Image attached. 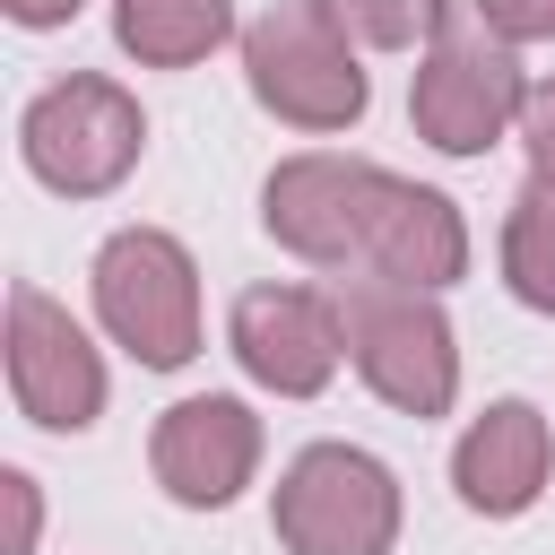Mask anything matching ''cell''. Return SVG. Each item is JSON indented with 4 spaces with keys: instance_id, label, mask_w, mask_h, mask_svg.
Here are the masks:
<instances>
[{
    "instance_id": "6da1fadb",
    "label": "cell",
    "mask_w": 555,
    "mask_h": 555,
    "mask_svg": "<svg viewBox=\"0 0 555 555\" xmlns=\"http://www.w3.org/2000/svg\"><path fill=\"white\" fill-rule=\"evenodd\" d=\"M338 330H347V356L356 373L399 408V416H442L451 390H460V347H451V321L434 295L416 286H390V278H356L338 295Z\"/></svg>"
},
{
    "instance_id": "7a4b0ae2",
    "label": "cell",
    "mask_w": 555,
    "mask_h": 555,
    "mask_svg": "<svg viewBox=\"0 0 555 555\" xmlns=\"http://www.w3.org/2000/svg\"><path fill=\"white\" fill-rule=\"evenodd\" d=\"M243 69H251V95L295 121V130H356L364 121V69H356V43L312 9V0H286L269 17L243 26Z\"/></svg>"
},
{
    "instance_id": "3957f363",
    "label": "cell",
    "mask_w": 555,
    "mask_h": 555,
    "mask_svg": "<svg viewBox=\"0 0 555 555\" xmlns=\"http://www.w3.org/2000/svg\"><path fill=\"white\" fill-rule=\"evenodd\" d=\"M95 312L139 364H156V373L191 364L199 356V269H191V251L156 225H121L95 251Z\"/></svg>"
},
{
    "instance_id": "277c9868",
    "label": "cell",
    "mask_w": 555,
    "mask_h": 555,
    "mask_svg": "<svg viewBox=\"0 0 555 555\" xmlns=\"http://www.w3.org/2000/svg\"><path fill=\"white\" fill-rule=\"evenodd\" d=\"M278 538L286 555H390L399 477L356 442H312L278 477Z\"/></svg>"
},
{
    "instance_id": "5b68a950",
    "label": "cell",
    "mask_w": 555,
    "mask_h": 555,
    "mask_svg": "<svg viewBox=\"0 0 555 555\" xmlns=\"http://www.w3.org/2000/svg\"><path fill=\"white\" fill-rule=\"evenodd\" d=\"M17 147H26V173L35 182H52L69 199H95V191H113L139 165L147 121H139V104L113 78H61V87H43L26 104Z\"/></svg>"
},
{
    "instance_id": "8992f818",
    "label": "cell",
    "mask_w": 555,
    "mask_h": 555,
    "mask_svg": "<svg viewBox=\"0 0 555 555\" xmlns=\"http://www.w3.org/2000/svg\"><path fill=\"white\" fill-rule=\"evenodd\" d=\"M520 104H529L520 61L486 35H434V52L416 61V87H408V121L442 156H486L520 121Z\"/></svg>"
},
{
    "instance_id": "52a82bcc",
    "label": "cell",
    "mask_w": 555,
    "mask_h": 555,
    "mask_svg": "<svg viewBox=\"0 0 555 555\" xmlns=\"http://www.w3.org/2000/svg\"><path fill=\"white\" fill-rule=\"evenodd\" d=\"M9 390L43 434H87L104 408V364L43 286H9Z\"/></svg>"
},
{
    "instance_id": "ba28073f",
    "label": "cell",
    "mask_w": 555,
    "mask_h": 555,
    "mask_svg": "<svg viewBox=\"0 0 555 555\" xmlns=\"http://www.w3.org/2000/svg\"><path fill=\"white\" fill-rule=\"evenodd\" d=\"M234 364L278 390V399H312L330 390L338 356H347V330H338V304L312 295V286H251L234 295Z\"/></svg>"
},
{
    "instance_id": "9c48e42d",
    "label": "cell",
    "mask_w": 555,
    "mask_h": 555,
    "mask_svg": "<svg viewBox=\"0 0 555 555\" xmlns=\"http://www.w3.org/2000/svg\"><path fill=\"white\" fill-rule=\"evenodd\" d=\"M356 269H364V278H390V286L434 295V286H451V278L468 269V225H460V208H451L442 191L399 182V173H382V165H373L364 225H356Z\"/></svg>"
},
{
    "instance_id": "30bf717a",
    "label": "cell",
    "mask_w": 555,
    "mask_h": 555,
    "mask_svg": "<svg viewBox=\"0 0 555 555\" xmlns=\"http://www.w3.org/2000/svg\"><path fill=\"white\" fill-rule=\"evenodd\" d=\"M147 460H156V486H165L173 503L217 512V503H234V494L251 486V468H260V416H251L243 399H217V390H208V399H182V408L156 416Z\"/></svg>"
},
{
    "instance_id": "8fae6325",
    "label": "cell",
    "mask_w": 555,
    "mask_h": 555,
    "mask_svg": "<svg viewBox=\"0 0 555 555\" xmlns=\"http://www.w3.org/2000/svg\"><path fill=\"white\" fill-rule=\"evenodd\" d=\"M364 191H373V165L356 156H286L260 191V225L312 269H356Z\"/></svg>"
},
{
    "instance_id": "7c38bea8",
    "label": "cell",
    "mask_w": 555,
    "mask_h": 555,
    "mask_svg": "<svg viewBox=\"0 0 555 555\" xmlns=\"http://www.w3.org/2000/svg\"><path fill=\"white\" fill-rule=\"evenodd\" d=\"M546 460H555V451H546V416H538L529 399H494V408L460 434V451H451V486H460L468 512L512 520V512L538 503Z\"/></svg>"
},
{
    "instance_id": "4fadbf2b",
    "label": "cell",
    "mask_w": 555,
    "mask_h": 555,
    "mask_svg": "<svg viewBox=\"0 0 555 555\" xmlns=\"http://www.w3.org/2000/svg\"><path fill=\"white\" fill-rule=\"evenodd\" d=\"M113 35L147 69H191L234 35V0H113Z\"/></svg>"
},
{
    "instance_id": "5bb4252c",
    "label": "cell",
    "mask_w": 555,
    "mask_h": 555,
    "mask_svg": "<svg viewBox=\"0 0 555 555\" xmlns=\"http://www.w3.org/2000/svg\"><path fill=\"white\" fill-rule=\"evenodd\" d=\"M503 278L529 312H555V182H520L503 217Z\"/></svg>"
},
{
    "instance_id": "9a60e30c",
    "label": "cell",
    "mask_w": 555,
    "mask_h": 555,
    "mask_svg": "<svg viewBox=\"0 0 555 555\" xmlns=\"http://www.w3.org/2000/svg\"><path fill=\"white\" fill-rule=\"evenodd\" d=\"M347 43H373V52H416L442 35V0H312Z\"/></svg>"
},
{
    "instance_id": "2e32d148",
    "label": "cell",
    "mask_w": 555,
    "mask_h": 555,
    "mask_svg": "<svg viewBox=\"0 0 555 555\" xmlns=\"http://www.w3.org/2000/svg\"><path fill=\"white\" fill-rule=\"evenodd\" d=\"M494 43H546L555 35V0H477Z\"/></svg>"
},
{
    "instance_id": "e0dca14e",
    "label": "cell",
    "mask_w": 555,
    "mask_h": 555,
    "mask_svg": "<svg viewBox=\"0 0 555 555\" xmlns=\"http://www.w3.org/2000/svg\"><path fill=\"white\" fill-rule=\"evenodd\" d=\"M520 147H529L538 182H555V78L529 87V104H520Z\"/></svg>"
},
{
    "instance_id": "ac0fdd59",
    "label": "cell",
    "mask_w": 555,
    "mask_h": 555,
    "mask_svg": "<svg viewBox=\"0 0 555 555\" xmlns=\"http://www.w3.org/2000/svg\"><path fill=\"white\" fill-rule=\"evenodd\" d=\"M0 494H9V555H35V477H26V468H9V477H0Z\"/></svg>"
},
{
    "instance_id": "d6986e66",
    "label": "cell",
    "mask_w": 555,
    "mask_h": 555,
    "mask_svg": "<svg viewBox=\"0 0 555 555\" xmlns=\"http://www.w3.org/2000/svg\"><path fill=\"white\" fill-rule=\"evenodd\" d=\"M0 9H9L17 26H61V17L78 9V0H0Z\"/></svg>"
}]
</instances>
